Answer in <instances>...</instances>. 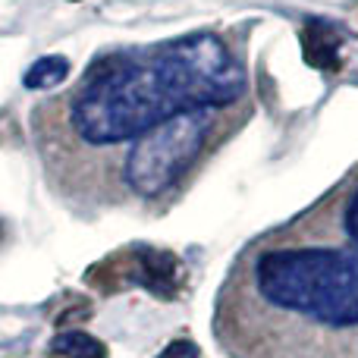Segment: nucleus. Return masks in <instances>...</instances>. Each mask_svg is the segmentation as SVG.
<instances>
[{
	"label": "nucleus",
	"mask_w": 358,
	"mask_h": 358,
	"mask_svg": "<svg viewBox=\"0 0 358 358\" xmlns=\"http://www.w3.org/2000/svg\"><path fill=\"white\" fill-rule=\"evenodd\" d=\"M261 299L330 327L358 324V252L346 248H271L258 258Z\"/></svg>",
	"instance_id": "2"
},
{
	"label": "nucleus",
	"mask_w": 358,
	"mask_h": 358,
	"mask_svg": "<svg viewBox=\"0 0 358 358\" xmlns=\"http://www.w3.org/2000/svg\"><path fill=\"white\" fill-rule=\"evenodd\" d=\"M54 352L60 358H107V346L82 330H66L54 340Z\"/></svg>",
	"instance_id": "7"
},
{
	"label": "nucleus",
	"mask_w": 358,
	"mask_h": 358,
	"mask_svg": "<svg viewBox=\"0 0 358 358\" xmlns=\"http://www.w3.org/2000/svg\"><path fill=\"white\" fill-rule=\"evenodd\" d=\"M157 358H198V346L192 340H173Z\"/></svg>",
	"instance_id": "8"
},
{
	"label": "nucleus",
	"mask_w": 358,
	"mask_h": 358,
	"mask_svg": "<svg viewBox=\"0 0 358 358\" xmlns=\"http://www.w3.org/2000/svg\"><path fill=\"white\" fill-rule=\"evenodd\" d=\"M343 227H346V233H349V239L358 245V192L352 198H349V204H346V217H343Z\"/></svg>",
	"instance_id": "9"
},
{
	"label": "nucleus",
	"mask_w": 358,
	"mask_h": 358,
	"mask_svg": "<svg viewBox=\"0 0 358 358\" xmlns=\"http://www.w3.org/2000/svg\"><path fill=\"white\" fill-rule=\"evenodd\" d=\"M210 126L214 120L208 110L176 113L136 138L123 167L126 185L142 198H161L170 192L208 148Z\"/></svg>",
	"instance_id": "3"
},
{
	"label": "nucleus",
	"mask_w": 358,
	"mask_h": 358,
	"mask_svg": "<svg viewBox=\"0 0 358 358\" xmlns=\"http://www.w3.org/2000/svg\"><path fill=\"white\" fill-rule=\"evenodd\" d=\"M120 271H126L132 283L145 286L157 299L176 296L182 286V261L173 252H161V248H136V252H129V264Z\"/></svg>",
	"instance_id": "4"
},
{
	"label": "nucleus",
	"mask_w": 358,
	"mask_h": 358,
	"mask_svg": "<svg viewBox=\"0 0 358 358\" xmlns=\"http://www.w3.org/2000/svg\"><path fill=\"white\" fill-rule=\"evenodd\" d=\"M245 73L214 35L176 38L138 60L98 63L73 98V129L92 145L142 138L176 113L239 101Z\"/></svg>",
	"instance_id": "1"
},
{
	"label": "nucleus",
	"mask_w": 358,
	"mask_h": 358,
	"mask_svg": "<svg viewBox=\"0 0 358 358\" xmlns=\"http://www.w3.org/2000/svg\"><path fill=\"white\" fill-rule=\"evenodd\" d=\"M69 73V60L66 57H41L35 60L22 76V85L31 92H44V88H57Z\"/></svg>",
	"instance_id": "6"
},
{
	"label": "nucleus",
	"mask_w": 358,
	"mask_h": 358,
	"mask_svg": "<svg viewBox=\"0 0 358 358\" xmlns=\"http://www.w3.org/2000/svg\"><path fill=\"white\" fill-rule=\"evenodd\" d=\"M299 38H302V54L308 66L324 69V73H340L343 69L346 35H343L340 25H334L330 19H308Z\"/></svg>",
	"instance_id": "5"
}]
</instances>
